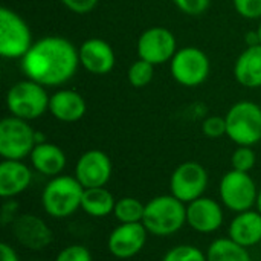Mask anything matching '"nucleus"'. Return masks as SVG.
Returning a JSON list of instances; mask_svg holds the SVG:
<instances>
[{
  "label": "nucleus",
  "instance_id": "1",
  "mask_svg": "<svg viewBox=\"0 0 261 261\" xmlns=\"http://www.w3.org/2000/svg\"><path fill=\"white\" fill-rule=\"evenodd\" d=\"M78 66V49L60 35L37 40L21 58V70L26 78L44 87H57L67 83L76 73Z\"/></svg>",
  "mask_w": 261,
  "mask_h": 261
},
{
  "label": "nucleus",
  "instance_id": "2",
  "mask_svg": "<svg viewBox=\"0 0 261 261\" xmlns=\"http://www.w3.org/2000/svg\"><path fill=\"white\" fill-rule=\"evenodd\" d=\"M142 225L151 236L171 237L187 225V205L173 194L156 196L145 203Z\"/></svg>",
  "mask_w": 261,
  "mask_h": 261
},
{
  "label": "nucleus",
  "instance_id": "3",
  "mask_svg": "<svg viewBox=\"0 0 261 261\" xmlns=\"http://www.w3.org/2000/svg\"><path fill=\"white\" fill-rule=\"evenodd\" d=\"M84 187L75 176L52 177L41 193V206L52 219H67L81 210Z\"/></svg>",
  "mask_w": 261,
  "mask_h": 261
},
{
  "label": "nucleus",
  "instance_id": "4",
  "mask_svg": "<svg viewBox=\"0 0 261 261\" xmlns=\"http://www.w3.org/2000/svg\"><path fill=\"white\" fill-rule=\"evenodd\" d=\"M50 96L46 87L26 78L12 84L6 93V107L11 116L32 121L49 112Z\"/></svg>",
  "mask_w": 261,
  "mask_h": 261
},
{
  "label": "nucleus",
  "instance_id": "5",
  "mask_svg": "<svg viewBox=\"0 0 261 261\" xmlns=\"http://www.w3.org/2000/svg\"><path fill=\"white\" fill-rule=\"evenodd\" d=\"M226 136L237 145L252 147L261 141V106L251 101L236 102L228 113Z\"/></svg>",
  "mask_w": 261,
  "mask_h": 261
},
{
  "label": "nucleus",
  "instance_id": "6",
  "mask_svg": "<svg viewBox=\"0 0 261 261\" xmlns=\"http://www.w3.org/2000/svg\"><path fill=\"white\" fill-rule=\"evenodd\" d=\"M32 44V34L24 18L9 8H0V55L21 60Z\"/></svg>",
  "mask_w": 261,
  "mask_h": 261
},
{
  "label": "nucleus",
  "instance_id": "7",
  "mask_svg": "<svg viewBox=\"0 0 261 261\" xmlns=\"http://www.w3.org/2000/svg\"><path fill=\"white\" fill-rule=\"evenodd\" d=\"M219 196L225 208L239 214L255 206L258 188L249 173L231 170L225 173L219 184Z\"/></svg>",
  "mask_w": 261,
  "mask_h": 261
},
{
  "label": "nucleus",
  "instance_id": "8",
  "mask_svg": "<svg viewBox=\"0 0 261 261\" xmlns=\"http://www.w3.org/2000/svg\"><path fill=\"white\" fill-rule=\"evenodd\" d=\"M35 130L29 121L8 116L0 122V156L9 161H23L29 158L37 145Z\"/></svg>",
  "mask_w": 261,
  "mask_h": 261
},
{
  "label": "nucleus",
  "instance_id": "9",
  "mask_svg": "<svg viewBox=\"0 0 261 261\" xmlns=\"http://www.w3.org/2000/svg\"><path fill=\"white\" fill-rule=\"evenodd\" d=\"M210 69L208 55L196 46L177 49L170 61L171 76L184 87H197L203 84L210 75Z\"/></svg>",
  "mask_w": 261,
  "mask_h": 261
},
{
  "label": "nucleus",
  "instance_id": "10",
  "mask_svg": "<svg viewBox=\"0 0 261 261\" xmlns=\"http://www.w3.org/2000/svg\"><path fill=\"white\" fill-rule=\"evenodd\" d=\"M208 180V171L202 164L196 161H187L177 165L173 171L170 177V194L188 205L205 194Z\"/></svg>",
  "mask_w": 261,
  "mask_h": 261
},
{
  "label": "nucleus",
  "instance_id": "11",
  "mask_svg": "<svg viewBox=\"0 0 261 261\" xmlns=\"http://www.w3.org/2000/svg\"><path fill=\"white\" fill-rule=\"evenodd\" d=\"M138 57L151 63L153 66L171 61L177 52V41L174 34L162 26L145 29L138 38Z\"/></svg>",
  "mask_w": 261,
  "mask_h": 261
},
{
  "label": "nucleus",
  "instance_id": "12",
  "mask_svg": "<svg viewBox=\"0 0 261 261\" xmlns=\"http://www.w3.org/2000/svg\"><path fill=\"white\" fill-rule=\"evenodd\" d=\"M148 231L142 223H119L109 239L107 249L118 260H130L145 248Z\"/></svg>",
  "mask_w": 261,
  "mask_h": 261
},
{
  "label": "nucleus",
  "instance_id": "13",
  "mask_svg": "<svg viewBox=\"0 0 261 261\" xmlns=\"http://www.w3.org/2000/svg\"><path fill=\"white\" fill-rule=\"evenodd\" d=\"M112 161L101 150H87L78 158L75 165V177L86 190L106 187L112 179Z\"/></svg>",
  "mask_w": 261,
  "mask_h": 261
},
{
  "label": "nucleus",
  "instance_id": "14",
  "mask_svg": "<svg viewBox=\"0 0 261 261\" xmlns=\"http://www.w3.org/2000/svg\"><path fill=\"white\" fill-rule=\"evenodd\" d=\"M15 240L26 249L38 252L52 243V231L47 223L34 214H20L11 225Z\"/></svg>",
  "mask_w": 261,
  "mask_h": 261
},
{
  "label": "nucleus",
  "instance_id": "15",
  "mask_svg": "<svg viewBox=\"0 0 261 261\" xmlns=\"http://www.w3.org/2000/svg\"><path fill=\"white\" fill-rule=\"evenodd\" d=\"M223 222V208L211 197L202 196L187 205V225L199 234H213L222 228Z\"/></svg>",
  "mask_w": 261,
  "mask_h": 261
},
{
  "label": "nucleus",
  "instance_id": "16",
  "mask_svg": "<svg viewBox=\"0 0 261 261\" xmlns=\"http://www.w3.org/2000/svg\"><path fill=\"white\" fill-rule=\"evenodd\" d=\"M80 64L92 75H107L113 70L116 55L113 47L102 38H89L80 49Z\"/></svg>",
  "mask_w": 261,
  "mask_h": 261
},
{
  "label": "nucleus",
  "instance_id": "17",
  "mask_svg": "<svg viewBox=\"0 0 261 261\" xmlns=\"http://www.w3.org/2000/svg\"><path fill=\"white\" fill-rule=\"evenodd\" d=\"M32 182V170L23 161L3 159L0 164V197L14 199L24 193Z\"/></svg>",
  "mask_w": 261,
  "mask_h": 261
},
{
  "label": "nucleus",
  "instance_id": "18",
  "mask_svg": "<svg viewBox=\"0 0 261 261\" xmlns=\"http://www.w3.org/2000/svg\"><path fill=\"white\" fill-rule=\"evenodd\" d=\"M87 112V104L84 96L72 89H61L50 95L49 113L60 122H76Z\"/></svg>",
  "mask_w": 261,
  "mask_h": 261
},
{
  "label": "nucleus",
  "instance_id": "19",
  "mask_svg": "<svg viewBox=\"0 0 261 261\" xmlns=\"http://www.w3.org/2000/svg\"><path fill=\"white\" fill-rule=\"evenodd\" d=\"M31 167L46 177H57L60 176L67 164V158L64 151L52 144V142H41L34 147V150L29 154Z\"/></svg>",
  "mask_w": 261,
  "mask_h": 261
},
{
  "label": "nucleus",
  "instance_id": "20",
  "mask_svg": "<svg viewBox=\"0 0 261 261\" xmlns=\"http://www.w3.org/2000/svg\"><path fill=\"white\" fill-rule=\"evenodd\" d=\"M228 237L245 248L261 243V214L257 210L243 211L234 216L228 226Z\"/></svg>",
  "mask_w": 261,
  "mask_h": 261
},
{
  "label": "nucleus",
  "instance_id": "21",
  "mask_svg": "<svg viewBox=\"0 0 261 261\" xmlns=\"http://www.w3.org/2000/svg\"><path fill=\"white\" fill-rule=\"evenodd\" d=\"M237 83L248 89L261 87V44L248 46L234 64Z\"/></svg>",
  "mask_w": 261,
  "mask_h": 261
},
{
  "label": "nucleus",
  "instance_id": "22",
  "mask_svg": "<svg viewBox=\"0 0 261 261\" xmlns=\"http://www.w3.org/2000/svg\"><path fill=\"white\" fill-rule=\"evenodd\" d=\"M116 199L106 187L98 188H87L83 194L81 210L95 219H104L110 214H113Z\"/></svg>",
  "mask_w": 261,
  "mask_h": 261
},
{
  "label": "nucleus",
  "instance_id": "23",
  "mask_svg": "<svg viewBox=\"0 0 261 261\" xmlns=\"http://www.w3.org/2000/svg\"><path fill=\"white\" fill-rule=\"evenodd\" d=\"M208 261H252L248 248L239 245L229 237H220L211 242L206 251Z\"/></svg>",
  "mask_w": 261,
  "mask_h": 261
},
{
  "label": "nucleus",
  "instance_id": "24",
  "mask_svg": "<svg viewBox=\"0 0 261 261\" xmlns=\"http://www.w3.org/2000/svg\"><path fill=\"white\" fill-rule=\"evenodd\" d=\"M145 203L136 197H121L115 203L113 216L119 223H142Z\"/></svg>",
  "mask_w": 261,
  "mask_h": 261
},
{
  "label": "nucleus",
  "instance_id": "25",
  "mask_svg": "<svg viewBox=\"0 0 261 261\" xmlns=\"http://www.w3.org/2000/svg\"><path fill=\"white\" fill-rule=\"evenodd\" d=\"M154 75V66L145 60H136L135 63L130 64L127 70V80L128 84L135 89H142L147 87Z\"/></svg>",
  "mask_w": 261,
  "mask_h": 261
},
{
  "label": "nucleus",
  "instance_id": "26",
  "mask_svg": "<svg viewBox=\"0 0 261 261\" xmlns=\"http://www.w3.org/2000/svg\"><path fill=\"white\" fill-rule=\"evenodd\" d=\"M162 261H208L206 252L194 245H177L165 252Z\"/></svg>",
  "mask_w": 261,
  "mask_h": 261
},
{
  "label": "nucleus",
  "instance_id": "27",
  "mask_svg": "<svg viewBox=\"0 0 261 261\" xmlns=\"http://www.w3.org/2000/svg\"><path fill=\"white\" fill-rule=\"evenodd\" d=\"M255 162H257V154L252 147L239 145L231 156L232 170H237V171L249 173L255 167Z\"/></svg>",
  "mask_w": 261,
  "mask_h": 261
},
{
  "label": "nucleus",
  "instance_id": "28",
  "mask_svg": "<svg viewBox=\"0 0 261 261\" xmlns=\"http://www.w3.org/2000/svg\"><path fill=\"white\" fill-rule=\"evenodd\" d=\"M54 261H93V257L87 246L75 243L63 248Z\"/></svg>",
  "mask_w": 261,
  "mask_h": 261
},
{
  "label": "nucleus",
  "instance_id": "29",
  "mask_svg": "<svg viewBox=\"0 0 261 261\" xmlns=\"http://www.w3.org/2000/svg\"><path fill=\"white\" fill-rule=\"evenodd\" d=\"M202 133L210 139L226 136V119L225 116H208L202 122Z\"/></svg>",
  "mask_w": 261,
  "mask_h": 261
},
{
  "label": "nucleus",
  "instance_id": "30",
  "mask_svg": "<svg viewBox=\"0 0 261 261\" xmlns=\"http://www.w3.org/2000/svg\"><path fill=\"white\" fill-rule=\"evenodd\" d=\"M239 15L248 20L261 18V0H232Z\"/></svg>",
  "mask_w": 261,
  "mask_h": 261
},
{
  "label": "nucleus",
  "instance_id": "31",
  "mask_svg": "<svg viewBox=\"0 0 261 261\" xmlns=\"http://www.w3.org/2000/svg\"><path fill=\"white\" fill-rule=\"evenodd\" d=\"M176 8L187 15H202L210 8L211 0H173Z\"/></svg>",
  "mask_w": 261,
  "mask_h": 261
},
{
  "label": "nucleus",
  "instance_id": "32",
  "mask_svg": "<svg viewBox=\"0 0 261 261\" xmlns=\"http://www.w3.org/2000/svg\"><path fill=\"white\" fill-rule=\"evenodd\" d=\"M20 206L14 199H5L3 205H2V211H0V222L3 226H9L14 223V220L20 216L18 213Z\"/></svg>",
  "mask_w": 261,
  "mask_h": 261
},
{
  "label": "nucleus",
  "instance_id": "33",
  "mask_svg": "<svg viewBox=\"0 0 261 261\" xmlns=\"http://www.w3.org/2000/svg\"><path fill=\"white\" fill-rule=\"evenodd\" d=\"M60 2H61L69 11L83 15V14L92 12V11L96 8V5H98L99 0H60Z\"/></svg>",
  "mask_w": 261,
  "mask_h": 261
},
{
  "label": "nucleus",
  "instance_id": "34",
  "mask_svg": "<svg viewBox=\"0 0 261 261\" xmlns=\"http://www.w3.org/2000/svg\"><path fill=\"white\" fill-rule=\"evenodd\" d=\"M0 261H20V258L11 245L2 243L0 245Z\"/></svg>",
  "mask_w": 261,
  "mask_h": 261
},
{
  "label": "nucleus",
  "instance_id": "35",
  "mask_svg": "<svg viewBox=\"0 0 261 261\" xmlns=\"http://www.w3.org/2000/svg\"><path fill=\"white\" fill-rule=\"evenodd\" d=\"M255 208L257 211L261 214V188L258 190V197H257V203H255Z\"/></svg>",
  "mask_w": 261,
  "mask_h": 261
},
{
  "label": "nucleus",
  "instance_id": "36",
  "mask_svg": "<svg viewBox=\"0 0 261 261\" xmlns=\"http://www.w3.org/2000/svg\"><path fill=\"white\" fill-rule=\"evenodd\" d=\"M257 35H258V41H260V44H261V18H260V23H258V26H257Z\"/></svg>",
  "mask_w": 261,
  "mask_h": 261
}]
</instances>
